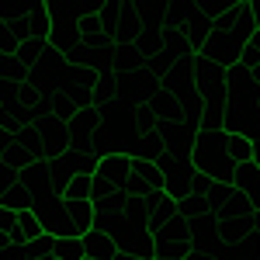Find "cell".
Masks as SVG:
<instances>
[{"instance_id":"19","label":"cell","mask_w":260,"mask_h":260,"mask_svg":"<svg viewBox=\"0 0 260 260\" xmlns=\"http://www.w3.org/2000/svg\"><path fill=\"white\" fill-rule=\"evenodd\" d=\"M28 35H31L35 42H49V35H52L49 4H31V11H28Z\"/></svg>"},{"instance_id":"7","label":"cell","mask_w":260,"mask_h":260,"mask_svg":"<svg viewBox=\"0 0 260 260\" xmlns=\"http://www.w3.org/2000/svg\"><path fill=\"white\" fill-rule=\"evenodd\" d=\"M132 156L128 153H111V156H104V160L98 163V170H94V177L104 180V184H111L115 191H121L125 184H128V177H132Z\"/></svg>"},{"instance_id":"17","label":"cell","mask_w":260,"mask_h":260,"mask_svg":"<svg viewBox=\"0 0 260 260\" xmlns=\"http://www.w3.org/2000/svg\"><path fill=\"white\" fill-rule=\"evenodd\" d=\"M52 52V45L49 42H35V39H28V42H21L18 45V52H14V59H18V66L24 70V73H31L35 66H39L45 56Z\"/></svg>"},{"instance_id":"20","label":"cell","mask_w":260,"mask_h":260,"mask_svg":"<svg viewBox=\"0 0 260 260\" xmlns=\"http://www.w3.org/2000/svg\"><path fill=\"white\" fill-rule=\"evenodd\" d=\"M132 177L139 180L149 194H160V191H163V174H160V167H156V163L136 160V163H132Z\"/></svg>"},{"instance_id":"38","label":"cell","mask_w":260,"mask_h":260,"mask_svg":"<svg viewBox=\"0 0 260 260\" xmlns=\"http://www.w3.org/2000/svg\"><path fill=\"white\" fill-rule=\"evenodd\" d=\"M257 94H260V90H257Z\"/></svg>"},{"instance_id":"3","label":"cell","mask_w":260,"mask_h":260,"mask_svg":"<svg viewBox=\"0 0 260 260\" xmlns=\"http://www.w3.org/2000/svg\"><path fill=\"white\" fill-rule=\"evenodd\" d=\"M153 250H156V260H184L191 253V222L180 215L160 222L153 229Z\"/></svg>"},{"instance_id":"21","label":"cell","mask_w":260,"mask_h":260,"mask_svg":"<svg viewBox=\"0 0 260 260\" xmlns=\"http://www.w3.org/2000/svg\"><path fill=\"white\" fill-rule=\"evenodd\" d=\"M177 215H180V219H187V222H194V219L212 215V208H208L205 194H201V191H194V194H187V198L177 201Z\"/></svg>"},{"instance_id":"13","label":"cell","mask_w":260,"mask_h":260,"mask_svg":"<svg viewBox=\"0 0 260 260\" xmlns=\"http://www.w3.org/2000/svg\"><path fill=\"white\" fill-rule=\"evenodd\" d=\"M167 7L170 4H160V0H146V4H136V14H139V24L142 31H160L170 24V18H167Z\"/></svg>"},{"instance_id":"14","label":"cell","mask_w":260,"mask_h":260,"mask_svg":"<svg viewBox=\"0 0 260 260\" xmlns=\"http://www.w3.org/2000/svg\"><path fill=\"white\" fill-rule=\"evenodd\" d=\"M149 108L156 111V118H160V125H177V121L187 118V111H184V104H180L174 94H167V90H160L156 98L149 101Z\"/></svg>"},{"instance_id":"23","label":"cell","mask_w":260,"mask_h":260,"mask_svg":"<svg viewBox=\"0 0 260 260\" xmlns=\"http://www.w3.org/2000/svg\"><path fill=\"white\" fill-rule=\"evenodd\" d=\"M62 205H66V215H70V222H73L80 233L94 229V201H62Z\"/></svg>"},{"instance_id":"28","label":"cell","mask_w":260,"mask_h":260,"mask_svg":"<svg viewBox=\"0 0 260 260\" xmlns=\"http://www.w3.org/2000/svg\"><path fill=\"white\" fill-rule=\"evenodd\" d=\"M52 257L56 260H87L80 240H56L52 243Z\"/></svg>"},{"instance_id":"30","label":"cell","mask_w":260,"mask_h":260,"mask_svg":"<svg viewBox=\"0 0 260 260\" xmlns=\"http://www.w3.org/2000/svg\"><path fill=\"white\" fill-rule=\"evenodd\" d=\"M257 62H260V28L253 31V35H250V42L243 45V59H240V66H246V70H250V66H257Z\"/></svg>"},{"instance_id":"34","label":"cell","mask_w":260,"mask_h":260,"mask_svg":"<svg viewBox=\"0 0 260 260\" xmlns=\"http://www.w3.org/2000/svg\"><path fill=\"white\" fill-rule=\"evenodd\" d=\"M253 21H257V28H260V4H253Z\"/></svg>"},{"instance_id":"18","label":"cell","mask_w":260,"mask_h":260,"mask_svg":"<svg viewBox=\"0 0 260 260\" xmlns=\"http://www.w3.org/2000/svg\"><path fill=\"white\" fill-rule=\"evenodd\" d=\"M132 160H149V163H156L163 156V139H160V132H139L136 136V142H132V153H128Z\"/></svg>"},{"instance_id":"31","label":"cell","mask_w":260,"mask_h":260,"mask_svg":"<svg viewBox=\"0 0 260 260\" xmlns=\"http://www.w3.org/2000/svg\"><path fill=\"white\" fill-rule=\"evenodd\" d=\"M14 222H18L14 212H4L0 208V236H14Z\"/></svg>"},{"instance_id":"29","label":"cell","mask_w":260,"mask_h":260,"mask_svg":"<svg viewBox=\"0 0 260 260\" xmlns=\"http://www.w3.org/2000/svg\"><path fill=\"white\" fill-rule=\"evenodd\" d=\"M198 7V14L201 18H208V21H219L229 7H233V0H201V4H194Z\"/></svg>"},{"instance_id":"26","label":"cell","mask_w":260,"mask_h":260,"mask_svg":"<svg viewBox=\"0 0 260 260\" xmlns=\"http://www.w3.org/2000/svg\"><path fill=\"white\" fill-rule=\"evenodd\" d=\"M90 191H94V177H70L62 201H90Z\"/></svg>"},{"instance_id":"25","label":"cell","mask_w":260,"mask_h":260,"mask_svg":"<svg viewBox=\"0 0 260 260\" xmlns=\"http://www.w3.org/2000/svg\"><path fill=\"white\" fill-rule=\"evenodd\" d=\"M104 39H108V35H104V28H101L98 14H90V18L80 21V42H83V49H87V52H90V49H98Z\"/></svg>"},{"instance_id":"24","label":"cell","mask_w":260,"mask_h":260,"mask_svg":"<svg viewBox=\"0 0 260 260\" xmlns=\"http://www.w3.org/2000/svg\"><path fill=\"white\" fill-rule=\"evenodd\" d=\"M225 153H229V160L243 167V163H253V142L243 139V136H225Z\"/></svg>"},{"instance_id":"33","label":"cell","mask_w":260,"mask_h":260,"mask_svg":"<svg viewBox=\"0 0 260 260\" xmlns=\"http://www.w3.org/2000/svg\"><path fill=\"white\" fill-rule=\"evenodd\" d=\"M250 142H253V163H257V167H260V132H257V136H253V139H250Z\"/></svg>"},{"instance_id":"8","label":"cell","mask_w":260,"mask_h":260,"mask_svg":"<svg viewBox=\"0 0 260 260\" xmlns=\"http://www.w3.org/2000/svg\"><path fill=\"white\" fill-rule=\"evenodd\" d=\"M59 163L73 174V177H94V170H98L101 156L87 146V142H70V149L59 156Z\"/></svg>"},{"instance_id":"27","label":"cell","mask_w":260,"mask_h":260,"mask_svg":"<svg viewBox=\"0 0 260 260\" xmlns=\"http://www.w3.org/2000/svg\"><path fill=\"white\" fill-rule=\"evenodd\" d=\"M77 111H80V108H77L73 101L66 98V94H56V98H49V115H52L56 121H62V125H66V121L73 118Z\"/></svg>"},{"instance_id":"6","label":"cell","mask_w":260,"mask_h":260,"mask_svg":"<svg viewBox=\"0 0 260 260\" xmlns=\"http://www.w3.org/2000/svg\"><path fill=\"white\" fill-rule=\"evenodd\" d=\"M18 180L28 187L31 201H39V198H56L52 174H49V163H45V160H31V163H28V167L18 174Z\"/></svg>"},{"instance_id":"1","label":"cell","mask_w":260,"mask_h":260,"mask_svg":"<svg viewBox=\"0 0 260 260\" xmlns=\"http://www.w3.org/2000/svg\"><path fill=\"white\" fill-rule=\"evenodd\" d=\"M257 31V21H253V4L246 0H233V7L222 14L219 21H212V35L201 45V59L215 62L222 70H233L243 59V45L250 42V35Z\"/></svg>"},{"instance_id":"16","label":"cell","mask_w":260,"mask_h":260,"mask_svg":"<svg viewBox=\"0 0 260 260\" xmlns=\"http://www.w3.org/2000/svg\"><path fill=\"white\" fill-rule=\"evenodd\" d=\"M42 236V222L39 215L31 212V208H24V212H18V222H14V246H28V243H35Z\"/></svg>"},{"instance_id":"37","label":"cell","mask_w":260,"mask_h":260,"mask_svg":"<svg viewBox=\"0 0 260 260\" xmlns=\"http://www.w3.org/2000/svg\"><path fill=\"white\" fill-rule=\"evenodd\" d=\"M0 31H4V24H0Z\"/></svg>"},{"instance_id":"11","label":"cell","mask_w":260,"mask_h":260,"mask_svg":"<svg viewBox=\"0 0 260 260\" xmlns=\"http://www.w3.org/2000/svg\"><path fill=\"white\" fill-rule=\"evenodd\" d=\"M0 208L4 212H14V215L24 212V208H31V194H28V187L18 180V174L0 187Z\"/></svg>"},{"instance_id":"32","label":"cell","mask_w":260,"mask_h":260,"mask_svg":"<svg viewBox=\"0 0 260 260\" xmlns=\"http://www.w3.org/2000/svg\"><path fill=\"white\" fill-rule=\"evenodd\" d=\"M184 260H215V253H201V250H191Z\"/></svg>"},{"instance_id":"12","label":"cell","mask_w":260,"mask_h":260,"mask_svg":"<svg viewBox=\"0 0 260 260\" xmlns=\"http://www.w3.org/2000/svg\"><path fill=\"white\" fill-rule=\"evenodd\" d=\"M229 184H233L240 194H246L253 205L260 201V167H257V163H243V167H236Z\"/></svg>"},{"instance_id":"22","label":"cell","mask_w":260,"mask_h":260,"mask_svg":"<svg viewBox=\"0 0 260 260\" xmlns=\"http://www.w3.org/2000/svg\"><path fill=\"white\" fill-rule=\"evenodd\" d=\"M250 215H253V201L240 191H233V198L215 212V219H250Z\"/></svg>"},{"instance_id":"15","label":"cell","mask_w":260,"mask_h":260,"mask_svg":"<svg viewBox=\"0 0 260 260\" xmlns=\"http://www.w3.org/2000/svg\"><path fill=\"white\" fill-rule=\"evenodd\" d=\"M80 243H83V257L87 260H111L118 250H115V243L108 240L101 229H87L80 236Z\"/></svg>"},{"instance_id":"9","label":"cell","mask_w":260,"mask_h":260,"mask_svg":"<svg viewBox=\"0 0 260 260\" xmlns=\"http://www.w3.org/2000/svg\"><path fill=\"white\" fill-rule=\"evenodd\" d=\"M219 246H222V236H219V219L215 215H205V219L191 222V250L215 253Z\"/></svg>"},{"instance_id":"35","label":"cell","mask_w":260,"mask_h":260,"mask_svg":"<svg viewBox=\"0 0 260 260\" xmlns=\"http://www.w3.org/2000/svg\"><path fill=\"white\" fill-rule=\"evenodd\" d=\"M111 260H136V257H128V253H115Z\"/></svg>"},{"instance_id":"5","label":"cell","mask_w":260,"mask_h":260,"mask_svg":"<svg viewBox=\"0 0 260 260\" xmlns=\"http://www.w3.org/2000/svg\"><path fill=\"white\" fill-rule=\"evenodd\" d=\"M198 128H201V121H194V118H184V121H177V125H160L163 153H170V156H177V160H191Z\"/></svg>"},{"instance_id":"36","label":"cell","mask_w":260,"mask_h":260,"mask_svg":"<svg viewBox=\"0 0 260 260\" xmlns=\"http://www.w3.org/2000/svg\"><path fill=\"white\" fill-rule=\"evenodd\" d=\"M35 260H56V257H35Z\"/></svg>"},{"instance_id":"10","label":"cell","mask_w":260,"mask_h":260,"mask_svg":"<svg viewBox=\"0 0 260 260\" xmlns=\"http://www.w3.org/2000/svg\"><path fill=\"white\" fill-rule=\"evenodd\" d=\"M101 128V115L94 108H80L73 118L66 121V132H70V142H90L94 132Z\"/></svg>"},{"instance_id":"4","label":"cell","mask_w":260,"mask_h":260,"mask_svg":"<svg viewBox=\"0 0 260 260\" xmlns=\"http://www.w3.org/2000/svg\"><path fill=\"white\" fill-rule=\"evenodd\" d=\"M31 212L39 215L42 233H45V236H56V240H80V236H83L80 229L70 222L62 198H39V201H31Z\"/></svg>"},{"instance_id":"2","label":"cell","mask_w":260,"mask_h":260,"mask_svg":"<svg viewBox=\"0 0 260 260\" xmlns=\"http://www.w3.org/2000/svg\"><path fill=\"white\" fill-rule=\"evenodd\" d=\"M191 167L205 180H222V184L233 180L236 163L229 160V153H225V132H222V125H205L201 121L198 136H194V149H191Z\"/></svg>"}]
</instances>
